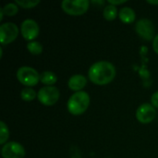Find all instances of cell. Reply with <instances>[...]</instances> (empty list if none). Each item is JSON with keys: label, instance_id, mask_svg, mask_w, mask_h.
Returning <instances> with one entry per match:
<instances>
[{"label": "cell", "instance_id": "1", "mask_svg": "<svg viewBox=\"0 0 158 158\" xmlns=\"http://www.w3.org/2000/svg\"><path fill=\"white\" fill-rule=\"evenodd\" d=\"M117 74L116 67L109 61L94 62L88 70L89 80L96 85H106L113 81Z\"/></svg>", "mask_w": 158, "mask_h": 158}, {"label": "cell", "instance_id": "2", "mask_svg": "<svg viewBox=\"0 0 158 158\" xmlns=\"http://www.w3.org/2000/svg\"><path fill=\"white\" fill-rule=\"evenodd\" d=\"M90 95L85 91L76 92L70 95L67 103L68 111L74 116L83 114L90 106Z\"/></svg>", "mask_w": 158, "mask_h": 158}, {"label": "cell", "instance_id": "3", "mask_svg": "<svg viewBox=\"0 0 158 158\" xmlns=\"http://www.w3.org/2000/svg\"><path fill=\"white\" fill-rule=\"evenodd\" d=\"M16 75L18 81L26 87L35 86L40 81L39 72L34 68L29 66H22L19 68Z\"/></svg>", "mask_w": 158, "mask_h": 158}, {"label": "cell", "instance_id": "4", "mask_svg": "<svg viewBox=\"0 0 158 158\" xmlns=\"http://www.w3.org/2000/svg\"><path fill=\"white\" fill-rule=\"evenodd\" d=\"M90 2L88 0H63L61 7L70 16H81L87 12Z\"/></svg>", "mask_w": 158, "mask_h": 158}, {"label": "cell", "instance_id": "5", "mask_svg": "<svg viewBox=\"0 0 158 158\" xmlns=\"http://www.w3.org/2000/svg\"><path fill=\"white\" fill-rule=\"evenodd\" d=\"M60 97V92L56 86H44L37 93L39 102L46 106H54Z\"/></svg>", "mask_w": 158, "mask_h": 158}, {"label": "cell", "instance_id": "6", "mask_svg": "<svg viewBox=\"0 0 158 158\" xmlns=\"http://www.w3.org/2000/svg\"><path fill=\"white\" fill-rule=\"evenodd\" d=\"M135 31L137 34L146 41H153L155 38L156 28L153 21L149 19H140L135 24Z\"/></svg>", "mask_w": 158, "mask_h": 158}, {"label": "cell", "instance_id": "7", "mask_svg": "<svg viewBox=\"0 0 158 158\" xmlns=\"http://www.w3.org/2000/svg\"><path fill=\"white\" fill-rule=\"evenodd\" d=\"M19 29L13 22H4L0 25V42L2 45L15 41L19 35Z\"/></svg>", "mask_w": 158, "mask_h": 158}, {"label": "cell", "instance_id": "8", "mask_svg": "<svg viewBox=\"0 0 158 158\" xmlns=\"http://www.w3.org/2000/svg\"><path fill=\"white\" fill-rule=\"evenodd\" d=\"M20 33L22 37L29 41H34V39L39 35L40 27L36 20L32 19H26L20 24Z\"/></svg>", "mask_w": 158, "mask_h": 158}, {"label": "cell", "instance_id": "9", "mask_svg": "<svg viewBox=\"0 0 158 158\" xmlns=\"http://www.w3.org/2000/svg\"><path fill=\"white\" fill-rule=\"evenodd\" d=\"M1 155L3 158H24L26 152L22 144L18 142H7L2 146Z\"/></svg>", "mask_w": 158, "mask_h": 158}, {"label": "cell", "instance_id": "10", "mask_svg": "<svg viewBox=\"0 0 158 158\" xmlns=\"http://www.w3.org/2000/svg\"><path fill=\"white\" fill-rule=\"evenodd\" d=\"M156 116V107L152 104L143 103L136 110V118L142 124H147L152 122Z\"/></svg>", "mask_w": 158, "mask_h": 158}, {"label": "cell", "instance_id": "11", "mask_svg": "<svg viewBox=\"0 0 158 158\" xmlns=\"http://www.w3.org/2000/svg\"><path fill=\"white\" fill-rule=\"evenodd\" d=\"M86 84H87V78L81 74H74L68 81L69 88L74 93L82 91V89L86 86Z\"/></svg>", "mask_w": 158, "mask_h": 158}, {"label": "cell", "instance_id": "12", "mask_svg": "<svg viewBox=\"0 0 158 158\" xmlns=\"http://www.w3.org/2000/svg\"><path fill=\"white\" fill-rule=\"evenodd\" d=\"M119 19L126 24H131L135 20L136 13L131 6H123L118 11Z\"/></svg>", "mask_w": 158, "mask_h": 158}, {"label": "cell", "instance_id": "13", "mask_svg": "<svg viewBox=\"0 0 158 158\" xmlns=\"http://www.w3.org/2000/svg\"><path fill=\"white\" fill-rule=\"evenodd\" d=\"M40 81L45 86H54V84L57 81V76L55 72L46 70L40 74Z\"/></svg>", "mask_w": 158, "mask_h": 158}, {"label": "cell", "instance_id": "14", "mask_svg": "<svg viewBox=\"0 0 158 158\" xmlns=\"http://www.w3.org/2000/svg\"><path fill=\"white\" fill-rule=\"evenodd\" d=\"M103 15L104 18L107 20H114L118 15V7L114 5L108 4L107 6H105L104 10H103Z\"/></svg>", "mask_w": 158, "mask_h": 158}, {"label": "cell", "instance_id": "15", "mask_svg": "<svg viewBox=\"0 0 158 158\" xmlns=\"http://www.w3.org/2000/svg\"><path fill=\"white\" fill-rule=\"evenodd\" d=\"M37 97V93L31 87H25L20 91V98L26 102L32 101Z\"/></svg>", "mask_w": 158, "mask_h": 158}, {"label": "cell", "instance_id": "16", "mask_svg": "<svg viewBox=\"0 0 158 158\" xmlns=\"http://www.w3.org/2000/svg\"><path fill=\"white\" fill-rule=\"evenodd\" d=\"M27 49H28V51L31 54L37 56V55L42 54L44 47H43V44L40 42H38V41H31V42H29L27 44Z\"/></svg>", "mask_w": 158, "mask_h": 158}, {"label": "cell", "instance_id": "17", "mask_svg": "<svg viewBox=\"0 0 158 158\" xmlns=\"http://www.w3.org/2000/svg\"><path fill=\"white\" fill-rule=\"evenodd\" d=\"M2 9L5 16L12 17L19 12V6L16 3H7L2 7Z\"/></svg>", "mask_w": 158, "mask_h": 158}, {"label": "cell", "instance_id": "18", "mask_svg": "<svg viewBox=\"0 0 158 158\" xmlns=\"http://www.w3.org/2000/svg\"><path fill=\"white\" fill-rule=\"evenodd\" d=\"M9 138V130L7 128V125L4 122H0V144L4 145L7 143V140Z\"/></svg>", "mask_w": 158, "mask_h": 158}, {"label": "cell", "instance_id": "19", "mask_svg": "<svg viewBox=\"0 0 158 158\" xmlns=\"http://www.w3.org/2000/svg\"><path fill=\"white\" fill-rule=\"evenodd\" d=\"M15 3L23 8H32L40 3V0H16Z\"/></svg>", "mask_w": 158, "mask_h": 158}, {"label": "cell", "instance_id": "20", "mask_svg": "<svg viewBox=\"0 0 158 158\" xmlns=\"http://www.w3.org/2000/svg\"><path fill=\"white\" fill-rule=\"evenodd\" d=\"M151 104L155 107L158 108V91L152 94V96H151Z\"/></svg>", "mask_w": 158, "mask_h": 158}, {"label": "cell", "instance_id": "21", "mask_svg": "<svg viewBox=\"0 0 158 158\" xmlns=\"http://www.w3.org/2000/svg\"><path fill=\"white\" fill-rule=\"evenodd\" d=\"M71 152H73V153H70L71 158H77L76 156H78V158H81V153H80V150H79L77 147H72V148H71Z\"/></svg>", "mask_w": 158, "mask_h": 158}, {"label": "cell", "instance_id": "22", "mask_svg": "<svg viewBox=\"0 0 158 158\" xmlns=\"http://www.w3.org/2000/svg\"><path fill=\"white\" fill-rule=\"evenodd\" d=\"M153 49L156 54H158V33L156 34V36L153 40Z\"/></svg>", "mask_w": 158, "mask_h": 158}, {"label": "cell", "instance_id": "23", "mask_svg": "<svg viewBox=\"0 0 158 158\" xmlns=\"http://www.w3.org/2000/svg\"><path fill=\"white\" fill-rule=\"evenodd\" d=\"M126 2H127V0H108V4L114 5L116 6H117V5H121Z\"/></svg>", "mask_w": 158, "mask_h": 158}, {"label": "cell", "instance_id": "24", "mask_svg": "<svg viewBox=\"0 0 158 158\" xmlns=\"http://www.w3.org/2000/svg\"><path fill=\"white\" fill-rule=\"evenodd\" d=\"M147 3L152 5H158V0H147Z\"/></svg>", "mask_w": 158, "mask_h": 158}, {"label": "cell", "instance_id": "25", "mask_svg": "<svg viewBox=\"0 0 158 158\" xmlns=\"http://www.w3.org/2000/svg\"><path fill=\"white\" fill-rule=\"evenodd\" d=\"M5 16V14H4V12H3V9H2V7H0V20H2L3 19V17Z\"/></svg>", "mask_w": 158, "mask_h": 158}, {"label": "cell", "instance_id": "26", "mask_svg": "<svg viewBox=\"0 0 158 158\" xmlns=\"http://www.w3.org/2000/svg\"><path fill=\"white\" fill-rule=\"evenodd\" d=\"M2 56H3V47L0 46V56L2 57Z\"/></svg>", "mask_w": 158, "mask_h": 158}]
</instances>
